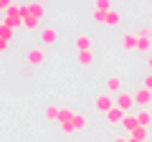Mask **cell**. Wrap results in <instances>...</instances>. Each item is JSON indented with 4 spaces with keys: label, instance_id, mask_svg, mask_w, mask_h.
Wrapping results in <instances>:
<instances>
[{
    "label": "cell",
    "instance_id": "1",
    "mask_svg": "<svg viewBox=\"0 0 152 142\" xmlns=\"http://www.w3.org/2000/svg\"><path fill=\"white\" fill-rule=\"evenodd\" d=\"M3 23H8V26H13V28L23 26V10H20V5H13L10 10L3 13Z\"/></svg>",
    "mask_w": 152,
    "mask_h": 142
},
{
    "label": "cell",
    "instance_id": "2",
    "mask_svg": "<svg viewBox=\"0 0 152 142\" xmlns=\"http://www.w3.org/2000/svg\"><path fill=\"white\" fill-rule=\"evenodd\" d=\"M13 36H15V28L8 26V23H0V51H8Z\"/></svg>",
    "mask_w": 152,
    "mask_h": 142
},
{
    "label": "cell",
    "instance_id": "3",
    "mask_svg": "<svg viewBox=\"0 0 152 142\" xmlns=\"http://www.w3.org/2000/svg\"><path fill=\"white\" fill-rule=\"evenodd\" d=\"M114 104H117V99H112V94H99V97L94 99V107H96V112H104V114L112 109Z\"/></svg>",
    "mask_w": 152,
    "mask_h": 142
},
{
    "label": "cell",
    "instance_id": "4",
    "mask_svg": "<svg viewBox=\"0 0 152 142\" xmlns=\"http://www.w3.org/2000/svg\"><path fill=\"white\" fill-rule=\"evenodd\" d=\"M20 10H23V15H33L38 20H43V15H46V8L41 3H26V5H20Z\"/></svg>",
    "mask_w": 152,
    "mask_h": 142
},
{
    "label": "cell",
    "instance_id": "5",
    "mask_svg": "<svg viewBox=\"0 0 152 142\" xmlns=\"http://www.w3.org/2000/svg\"><path fill=\"white\" fill-rule=\"evenodd\" d=\"M150 102H152V91H150V89H145V86H140L134 91V104H137V107H142V109H147V104H150Z\"/></svg>",
    "mask_w": 152,
    "mask_h": 142
},
{
    "label": "cell",
    "instance_id": "6",
    "mask_svg": "<svg viewBox=\"0 0 152 142\" xmlns=\"http://www.w3.org/2000/svg\"><path fill=\"white\" fill-rule=\"evenodd\" d=\"M26 61H28L31 66L43 64V61H46V53H43V48H28V51H26Z\"/></svg>",
    "mask_w": 152,
    "mask_h": 142
},
{
    "label": "cell",
    "instance_id": "7",
    "mask_svg": "<svg viewBox=\"0 0 152 142\" xmlns=\"http://www.w3.org/2000/svg\"><path fill=\"white\" fill-rule=\"evenodd\" d=\"M56 41H58V31H56V28H51V26L41 28V43H46V46H53Z\"/></svg>",
    "mask_w": 152,
    "mask_h": 142
},
{
    "label": "cell",
    "instance_id": "8",
    "mask_svg": "<svg viewBox=\"0 0 152 142\" xmlns=\"http://www.w3.org/2000/svg\"><path fill=\"white\" fill-rule=\"evenodd\" d=\"M124 117H127V112L119 109L117 104H114L112 109L107 112V122H109V124H122V122H124Z\"/></svg>",
    "mask_w": 152,
    "mask_h": 142
},
{
    "label": "cell",
    "instance_id": "9",
    "mask_svg": "<svg viewBox=\"0 0 152 142\" xmlns=\"http://www.w3.org/2000/svg\"><path fill=\"white\" fill-rule=\"evenodd\" d=\"M117 107H119V109H124V112H129L132 107H134V94H127V91L117 94Z\"/></svg>",
    "mask_w": 152,
    "mask_h": 142
},
{
    "label": "cell",
    "instance_id": "10",
    "mask_svg": "<svg viewBox=\"0 0 152 142\" xmlns=\"http://www.w3.org/2000/svg\"><path fill=\"white\" fill-rule=\"evenodd\" d=\"M137 43H140V36H137V33H124V36H122V46H124L127 51H134Z\"/></svg>",
    "mask_w": 152,
    "mask_h": 142
},
{
    "label": "cell",
    "instance_id": "11",
    "mask_svg": "<svg viewBox=\"0 0 152 142\" xmlns=\"http://www.w3.org/2000/svg\"><path fill=\"white\" fill-rule=\"evenodd\" d=\"M107 89H109V94H122V79L119 76H109L107 79Z\"/></svg>",
    "mask_w": 152,
    "mask_h": 142
},
{
    "label": "cell",
    "instance_id": "12",
    "mask_svg": "<svg viewBox=\"0 0 152 142\" xmlns=\"http://www.w3.org/2000/svg\"><path fill=\"white\" fill-rule=\"evenodd\" d=\"M122 127H124V130L132 135V132L140 127V119H137V114H127V117H124V122H122Z\"/></svg>",
    "mask_w": 152,
    "mask_h": 142
},
{
    "label": "cell",
    "instance_id": "13",
    "mask_svg": "<svg viewBox=\"0 0 152 142\" xmlns=\"http://www.w3.org/2000/svg\"><path fill=\"white\" fill-rule=\"evenodd\" d=\"M104 26H109V28L122 26V15H119V10H109V13H107V23H104Z\"/></svg>",
    "mask_w": 152,
    "mask_h": 142
},
{
    "label": "cell",
    "instance_id": "14",
    "mask_svg": "<svg viewBox=\"0 0 152 142\" xmlns=\"http://www.w3.org/2000/svg\"><path fill=\"white\" fill-rule=\"evenodd\" d=\"M71 124H74V130H76V132H81V130H86V124H89V122H86V117H84L81 112H76V114H74V119H71Z\"/></svg>",
    "mask_w": 152,
    "mask_h": 142
},
{
    "label": "cell",
    "instance_id": "15",
    "mask_svg": "<svg viewBox=\"0 0 152 142\" xmlns=\"http://www.w3.org/2000/svg\"><path fill=\"white\" fill-rule=\"evenodd\" d=\"M76 51H91V38L89 36H76Z\"/></svg>",
    "mask_w": 152,
    "mask_h": 142
},
{
    "label": "cell",
    "instance_id": "16",
    "mask_svg": "<svg viewBox=\"0 0 152 142\" xmlns=\"http://www.w3.org/2000/svg\"><path fill=\"white\" fill-rule=\"evenodd\" d=\"M76 61H79V64H84V66L94 64V48H91V51H79V53H76Z\"/></svg>",
    "mask_w": 152,
    "mask_h": 142
},
{
    "label": "cell",
    "instance_id": "17",
    "mask_svg": "<svg viewBox=\"0 0 152 142\" xmlns=\"http://www.w3.org/2000/svg\"><path fill=\"white\" fill-rule=\"evenodd\" d=\"M38 26H41V20H38V18H33V15H23V28H26V31H36Z\"/></svg>",
    "mask_w": 152,
    "mask_h": 142
},
{
    "label": "cell",
    "instance_id": "18",
    "mask_svg": "<svg viewBox=\"0 0 152 142\" xmlns=\"http://www.w3.org/2000/svg\"><path fill=\"white\" fill-rule=\"evenodd\" d=\"M137 51H142V53L150 56V53H152V41H150V38H140V43H137Z\"/></svg>",
    "mask_w": 152,
    "mask_h": 142
},
{
    "label": "cell",
    "instance_id": "19",
    "mask_svg": "<svg viewBox=\"0 0 152 142\" xmlns=\"http://www.w3.org/2000/svg\"><path fill=\"white\" fill-rule=\"evenodd\" d=\"M107 13H109V10H96V8H94V10H91V20L104 26V23H107Z\"/></svg>",
    "mask_w": 152,
    "mask_h": 142
},
{
    "label": "cell",
    "instance_id": "20",
    "mask_svg": "<svg viewBox=\"0 0 152 142\" xmlns=\"http://www.w3.org/2000/svg\"><path fill=\"white\" fill-rule=\"evenodd\" d=\"M137 119H140V127H150V124H152V114H150L147 109H142L140 114H137Z\"/></svg>",
    "mask_w": 152,
    "mask_h": 142
},
{
    "label": "cell",
    "instance_id": "21",
    "mask_svg": "<svg viewBox=\"0 0 152 142\" xmlns=\"http://www.w3.org/2000/svg\"><path fill=\"white\" fill-rule=\"evenodd\" d=\"M129 137H132V140H137V142H145L147 140V127H137Z\"/></svg>",
    "mask_w": 152,
    "mask_h": 142
},
{
    "label": "cell",
    "instance_id": "22",
    "mask_svg": "<svg viewBox=\"0 0 152 142\" xmlns=\"http://www.w3.org/2000/svg\"><path fill=\"white\" fill-rule=\"evenodd\" d=\"M74 114H76L74 109H66V107H64V109H61V117H58V124H66V122H71V119H74Z\"/></svg>",
    "mask_w": 152,
    "mask_h": 142
},
{
    "label": "cell",
    "instance_id": "23",
    "mask_svg": "<svg viewBox=\"0 0 152 142\" xmlns=\"http://www.w3.org/2000/svg\"><path fill=\"white\" fill-rule=\"evenodd\" d=\"M46 117H48V119H53V122H58V117H61V109L51 104V107H46Z\"/></svg>",
    "mask_w": 152,
    "mask_h": 142
},
{
    "label": "cell",
    "instance_id": "24",
    "mask_svg": "<svg viewBox=\"0 0 152 142\" xmlns=\"http://www.w3.org/2000/svg\"><path fill=\"white\" fill-rule=\"evenodd\" d=\"M96 10H114L112 0H96Z\"/></svg>",
    "mask_w": 152,
    "mask_h": 142
},
{
    "label": "cell",
    "instance_id": "25",
    "mask_svg": "<svg viewBox=\"0 0 152 142\" xmlns=\"http://www.w3.org/2000/svg\"><path fill=\"white\" fill-rule=\"evenodd\" d=\"M137 36H140V38H150V41H152V31H150L147 26H142L140 31H137Z\"/></svg>",
    "mask_w": 152,
    "mask_h": 142
},
{
    "label": "cell",
    "instance_id": "26",
    "mask_svg": "<svg viewBox=\"0 0 152 142\" xmlns=\"http://www.w3.org/2000/svg\"><path fill=\"white\" fill-rule=\"evenodd\" d=\"M61 132H64V135H74V124H71V122H66V124H61Z\"/></svg>",
    "mask_w": 152,
    "mask_h": 142
},
{
    "label": "cell",
    "instance_id": "27",
    "mask_svg": "<svg viewBox=\"0 0 152 142\" xmlns=\"http://www.w3.org/2000/svg\"><path fill=\"white\" fill-rule=\"evenodd\" d=\"M13 5H15L13 0H0V10H3V13H5V10H10Z\"/></svg>",
    "mask_w": 152,
    "mask_h": 142
},
{
    "label": "cell",
    "instance_id": "28",
    "mask_svg": "<svg viewBox=\"0 0 152 142\" xmlns=\"http://www.w3.org/2000/svg\"><path fill=\"white\" fill-rule=\"evenodd\" d=\"M142 86H145V89H150V91H152V74H147V76H145V81H142Z\"/></svg>",
    "mask_w": 152,
    "mask_h": 142
},
{
    "label": "cell",
    "instance_id": "29",
    "mask_svg": "<svg viewBox=\"0 0 152 142\" xmlns=\"http://www.w3.org/2000/svg\"><path fill=\"white\" fill-rule=\"evenodd\" d=\"M112 142H129V137H114Z\"/></svg>",
    "mask_w": 152,
    "mask_h": 142
},
{
    "label": "cell",
    "instance_id": "30",
    "mask_svg": "<svg viewBox=\"0 0 152 142\" xmlns=\"http://www.w3.org/2000/svg\"><path fill=\"white\" fill-rule=\"evenodd\" d=\"M147 69H150V74H152V53L147 56Z\"/></svg>",
    "mask_w": 152,
    "mask_h": 142
},
{
    "label": "cell",
    "instance_id": "31",
    "mask_svg": "<svg viewBox=\"0 0 152 142\" xmlns=\"http://www.w3.org/2000/svg\"><path fill=\"white\" fill-rule=\"evenodd\" d=\"M145 142H150V140H145Z\"/></svg>",
    "mask_w": 152,
    "mask_h": 142
}]
</instances>
